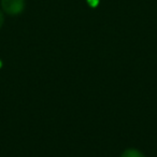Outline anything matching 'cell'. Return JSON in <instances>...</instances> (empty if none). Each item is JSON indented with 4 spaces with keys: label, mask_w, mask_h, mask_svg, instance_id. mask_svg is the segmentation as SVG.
Segmentation results:
<instances>
[{
    "label": "cell",
    "mask_w": 157,
    "mask_h": 157,
    "mask_svg": "<svg viewBox=\"0 0 157 157\" xmlns=\"http://www.w3.org/2000/svg\"><path fill=\"white\" fill-rule=\"evenodd\" d=\"M2 24H3V15H2V13L0 12V27L2 26Z\"/></svg>",
    "instance_id": "4"
},
{
    "label": "cell",
    "mask_w": 157,
    "mask_h": 157,
    "mask_svg": "<svg viewBox=\"0 0 157 157\" xmlns=\"http://www.w3.org/2000/svg\"><path fill=\"white\" fill-rule=\"evenodd\" d=\"M122 157H144V156H143V154L140 153L138 150L129 148V150H126L124 153H123Z\"/></svg>",
    "instance_id": "2"
},
{
    "label": "cell",
    "mask_w": 157,
    "mask_h": 157,
    "mask_svg": "<svg viewBox=\"0 0 157 157\" xmlns=\"http://www.w3.org/2000/svg\"><path fill=\"white\" fill-rule=\"evenodd\" d=\"M1 66H2V63H1V60H0V68H1Z\"/></svg>",
    "instance_id": "5"
},
{
    "label": "cell",
    "mask_w": 157,
    "mask_h": 157,
    "mask_svg": "<svg viewBox=\"0 0 157 157\" xmlns=\"http://www.w3.org/2000/svg\"><path fill=\"white\" fill-rule=\"evenodd\" d=\"M90 8H97L100 2V0H86Z\"/></svg>",
    "instance_id": "3"
},
{
    "label": "cell",
    "mask_w": 157,
    "mask_h": 157,
    "mask_svg": "<svg viewBox=\"0 0 157 157\" xmlns=\"http://www.w3.org/2000/svg\"><path fill=\"white\" fill-rule=\"evenodd\" d=\"M2 8L8 14L16 15L23 12L25 7L24 0H2Z\"/></svg>",
    "instance_id": "1"
}]
</instances>
